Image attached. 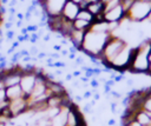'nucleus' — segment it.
Segmentation results:
<instances>
[{
	"instance_id": "nucleus-1",
	"label": "nucleus",
	"mask_w": 151,
	"mask_h": 126,
	"mask_svg": "<svg viewBox=\"0 0 151 126\" xmlns=\"http://www.w3.org/2000/svg\"><path fill=\"white\" fill-rule=\"evenodd\" d=\"M112 34L113 33H111V32L94 31L90 27L85 32V37H84V40L81 44L80 52H83L88 58H98L99 59V55H100L104 46L106 45L109 38Z\"/></svg>"
},
{
	"instance_id": "nucleus-2",
	"label": "nucleus",
	"mask_w": 151,
	"mask_h": 126,
	"mask_svg": "<svg viewBox=\"0 0 151 126\" xmlns=\"http://www.w3.org/2000/svg\"><path fill=\"white\" fill-rule=\"evenodd\" d=\"M150 39H143L138 45L133 47V54L127 72L133 74H147L150 67Z\"/></svg>"
},
{
	"instance_id": "nucleus-3",
	"label": "nucleus",
	"mask_w": 151,
	"mask_h": 126,
	"mask_svg": "<svg viewBox=\"0 0 151 126\" xmlns=\"http://www.w3.org/2000/svg\"><path fill=\"white\" fill-rule=\"evenodd\" d=\"M127 45V42L119 35H116V34H112L106 45L104 46L100 55H99V60L101 61V65L104 67V71H112L110 69V62L116 58V55Z\"/></svg>"
},
{
	"instance_id": "nucleus-4",
	"label": "nucleus",
	"mask_w": 151,
	"mask_h": 126,
	"mask_svg": "<svg viewBox=\"0 0 151 126\" xmlns=\"http://www.w3.org/2000/svg\"><path fill=\"white\" fill-rule=\"evenodd\" d=\"M151 12V0H134L126 12V19L131 22H144Z\"/></svg>"
},
{
	"instance_id": "nucleus-5",
	"label": "nucleus",
	"mask_w": 151,
	"mask_h": 126,
	"mask_svg": "<svg viewBox=\"0 0 151 126\" xmlns=\"http://www.w3.org/2000/svg\"><path fill=\"white\" fill-rule=\"evenodd\" d=\"M67 0H39V5L47 16L60 15L61 9Z\"/></svg>"
},
{
	"instance_id": "nucleus-6",
	"label": "nucleus",
	"mask_w": 151,
	"mask_h": 126,
	"mask_svg": "<svg viewBox=\"0 0 151 126\" xmlns=\"http://www.w3.org/2000/svg\"><path fill=\"white\" fill-rule=\"evenodd\" d=\"M125 16H126V12L120 4L104 12V20L109 24H120L125 19Z\"/></svg>"
},
{
	"instance_id": "nucleus-7",
	"label": "nucleus",
	"mask_w": 151,
	"mask_h": 126,
	"mask_svg": "<svg viewBox=\"0 0 151 126\" xmlns=\"http://www.w3.org/2000/svg\"><path fill=\"white\" fill-rule=\"evenodd\" d=\"M24 94H25V98L27 99L28 95L31 94L34 85H35V71L33 72H22L21 74V78H20V82H19Z\"/></svg>"
},
{
	"instance_id": "nucleus-8",
	"label": "nucleus",
	"mask_w": 151,
	"mask_h": 126,
	"mask_svg": "<svg viewBox=\"0 0 151 126\" xmlns=\"http://www.w3.org/2000/svg\"><path fill=\"white\" fill-rule=\"evenodd\" d=\"M27 108H28V104H27V99L25 97L8 101V110L12 114V118H15L19 114L24 113Z\"/></svg>"
},
{
	"instance_id": "nucleus-9",
	"label": "nucleus",
	"mask_w": 151,
	"mask_h": 126,
	"mask_svg": "<svg viewBox=\"0 0 151 126\" xmlns=\"http://www.w3.org/2000/svg\"><path fill=\"white\" fill-rule=\"evenodd\" d=\"M80 11V6L78 4H74L70 0L66 1V4L64 5L63 9H61V13L60 15L66 19V20H70V21H73L74 19H77L78 16V13Z\"/></svg>"
},
{
	"instance_id": "nucleus-10",
	"label": "nucleus",
	"mask_w": 151,
	"mask_h": 126,
	"mask_svg": "<svg viewBox=\"0 0 151 126\" xmlns=\"http://www.w3.org/2000/svg\"><path fill=\"white\" fill-rule=\"evenodd\" d=\"M84 37H85V31H79V29H74V28H73L72 32L68 34L67 39H68V41L72 44V46H74V47L77 48V51L80 52Z\"/></svg>"
},
{
	"instance_id": "nucleus-11",
	"label": "nucleus",
	"mask_w": 151,
	"mask_h": 126,
	"mask_svg": "<svg viewBox=\"0 0 151 126\" xmlns=\"http://www.w3.org/2000/svg\"><path fill=\"white\" fill-rule=\"evenodd\" d=\"M5 92H6V98L8 101L11 100H14V99H18V98H22L25 97L20 85H14V86H9V87H6L5 88Z\"/></svg>"
},
{
	"instance_id": "nucleus-12",
	"label": "nucleus",
	"mask_w": 151,
	"mask_h": 126,
	"mask_svg": "<svg viewBox=\"0 0 151 126\" xmlns=\"http://www.w3.org/2000/svg\"><path fill=\"white\" fill-rule=\"evenodd\" d=\"M70 107H61L60 112L51 119V126H65L66 125V119H67V112Z\"/></svg>"
},
{
	"instance_id": "nucleus-13",
	"label": "nucleus",
	"mask_w": 151,
	"mask_h": 126,
	"mask_svg": "<svg viewBox=\"0 0 151 126\" xmlns=\"http://www.w3.org/2000/svg\"><path fill=\"white\" fill-rule=\"evenodd\" d=\"M86 9H87L93 16H97V15L104 13V4H103L101 1L88 2L87 6H86Z\"/></svg>"
},
{
	"instance_id": "nucleus-14",
	"label": "nucleus",
	"mask_w": 151,
	"mask_h": 126,
	"mask_svg": "<svg viewBox=\"0 0 151 126\" xmlns=\"http://www.w3.org/2000/svg\"><path fill=\"white\" fill-rule=\"evenodd\" d=\"M72 24H73V28L74 29H79V31H87L90 27H91V22H88V21H86V20H83V19H79V18H77V19H74L73 21H72Z\"/></svg>"
},
{
	"instance_id": "nucleus-15",
	"label": "nucleus",
	"mask_w": 151,
	"mask_h": 126,
	"mask_svg": "<svg viewBox=\"0 0 151 126\" xmlns=\"http://www.w3.org/2000/svg\"><path fill=\"white\" fill-rule=\"evenodd\" d=\"M77 18L83 19V20H86V21H88V22H91V24L94 22V16H93L86 8H80V11H79Z\"/></svg>"
},
{
	"instance_id": "nucleus-16",
	"label": "nucleus",
	"mask_w": 151,
	"mask_h": 126,
	"mask_svg": "<svg viewBox=\"0 0 151 126\" xmlns=\"http://www.w3.org/2000/svg\"><path fill=\"white\" fill-rule=\"evenodd\" d=\"M133 1H134V0H120V5H122V6H123V8L125 9V12H127V11H129V8L132 6Z\"/></svg>"
},
{
	"instance_id": "nucleus-17",
	"label": "nucleus",
	"mask_w": 151,
	"mask_h": 126,
	"mask_svg": "<svg viewBox=\"0 0 151 126\" xmlns=\"http://www.w3.org/2000/svg\"><path fill=\"white\" fill-rule=\"evenodd\" d=\"M88 84H90V86L93 88V89H96V88H98L99 87V81H98V79L96 78V77H93V78H91L90 79V81H88Z\"/></svg>"
},
{
	"instance_id": "nucleus-18",
	"label": "nucleus",
	"mask_w": 151,
	"mask_h": 126,
	"mask_svg": "<svg viewBox=\"0 0 151 126\" xmlns=\"http://www.w3.org/2000/svg\"><path fill=\"white\" fill-rule=\"evenodd\" d=\"M28 52H29V55L31 57H37L38 55V53H39V47H37V46H31V48L28 49Z\"/></svg>"
},
{
	"instance_id": "nucleus-19",
	"label": "nucleus",
	"mask_w": 151,
	"mask_h": 126,
	"mask_svg": "<svg viewBox=\"0 0 151 126\" xmlns=\"http://www.w3.org/2000/svg\"><path fill=\"white\" fill-rule=\"evenodd\" d=\"M6 101H8V100H7V98H6L5 88H2V89H0V105L4 104V102H6Z\"/></svg>"
},
{
	"instance_id": "nucleus-20",
	"label": "nucleus",
	"mask_w": 151,
	"mask_h": 126,
	"mask_svg": "<svg viewBox=\"0 0 151 126\" xmlns=\"http://www.w3.org/2000/svg\"><path fill=\"white\" fill-rule=\"evenodd\" d=\"M14 35H15V33H14L13 29L6 31V39H7V40H13V39H14Z\"/></svg>"
},
{
	"instance_id": "nucleus-21",
	"label": "nucleus",
	"mask_w": 151,
	"mask_h": 126,
	"mask_svg": "<svg viewBox=\"0 0 151 126\" xmlns=\"http://www.w3.org/2000/svg\"><path fill=\"white\" fill-rule=\"evenodd\" d=\"M74 62L78 65V66H81V65H84V58L83 57H76V59H74Z\"/></svg>"
},
{
	"instance_id": "nucleus-22",
	"label": "nucleus",
	"mask_w": 151,
	"mask_h": 126,
	"mask_svg": "<svg viewBox=\"0 0 151 126\" xmlns=\"http://www.w3.org/2000/svg\"><path fill=\"white\" fill-rule=\"evenodd\" d=\"M92 95H93L92 91H84V93H83V98L84 99H90Z\"/></svg>"
},
{
	"instance_id": "nucleus-23",
	"label": "nucleus",
	"mask_w": 151,
	"mask_h": 126,
	"mask_svg": "<svg viewBox=\"0 0 151 126\" xmlns=\"http://www.w3.org/2000/svg\"><path fill=\"white\" fill-rule=\"evenodd\" d=\"M81 69H73L71 73H72V75H73V78H76V77H80L81 75Z\"/></svg>"
},
{
	"instance_id": "nucleus-24",
	"label": "nucleus",
	"mask_w": 151,
	"mask_h": 126,
	"mask_svg": "<svg viewBox=\"0 0 151 126\" xmlns=\"http://www.w3.org/2000/svg\"><path fill=\"white\" fill-rule=\"evenodd\" d=\"M51 40V34H44L42 35V41L44 42H48Z\"/></svg>"
},
{
	"instance_id": "nucleus-25",
	"label": "nucleus",
	"mask_w": 151,
	"mask_h": 126,
	"mask_svg": "<svg viewBox=\"0 0 151 126\" xmlns=\"http://www.w3.org/2000/svg\"><path fill=\"white\" fill-rule=\"evenodd\" d=\"M13 24L14 22H11V21H7L6 24H5V28L8 31V29H12V27H13Z\"/></svg>"
},
{
	"instance_id": "nucleus-26",
	"label": "nucleus",
	"mask_w": 151,
	"mask_h": 126,
	"mask_svg": "<svg viewBox=\"0 0 151 126\" xmlns=\"http://www.w3.org/2000/svg\"><path fill=\"white\" fill-rule=\"evenodd\" d=\"M52 48H53L55 52H60V51L63 49V46H61L60 44H59V45H53V47H52Z\"/></svg>"
},
{
	"instance_id": "nucleus-27",
	"label": "nucleus",
	"mask_w": 151,
	"mask_h": 126,
	"mask_svg": "<svg viewBox=\"0 0 151 126\" xmlns=\"http://www.w3.org/2000/svg\"><path fill=\"white\" fill-rule=\"evenodd\" d=\"M59 53H60V55H61V57H67L70 52H68V49L66 48V49H61V51H60Z\"/></svg>"
},
{
	"instance_id": "nucleus-28",
	"label": "nucleus",
	"mask_w": 151,
	"mask_h": 126,
	"mask_svg": "<svg viewBox=\"0 0 151 126\" xmlns=\"http://www.w3.org/2000/svg\"><path fill=\"white\" fill-rule=\"evenodd\" d=\"M54 74H55V77L58 75V77H61L63 75V69L61 68H57L55 71H54Z\"/></svg>"
},
{
	"instance_id": "nucleus-29",
	"label": "nucleus",
	"mask_w": 151,
	"mask_h": 126,
	"mask_svg": "<svg viewBox=\"0 0 151 126\" xmlns=\"http://www.w3.org/2000/svg\"><path fill=\"white\" fill-rule=\"evenodd\" d=\"M72 79H73L72 73H67V74H66V77H65V80H66V81H71Z\"/></svg>"
},
{
	"instance_id": "nucleus-30",
	"label": "nucleus",
	"mask_w": 151,
	"mask_h": 126,
	"mask_svg": "<svg viewBox=\"0 0 151 126\" xmlns=\"http://www.w3.org/2000/svg\"><path fill=\"white\" fill-rule=\"evenodd\" d=\"M70 1H72V2H74V4H78V5L80 6V5L83 4V1H84V0H70Z\"/></svg>"
},
{
	"instance_id": "nucleus-31",
	"label": "nucleus",
	"mask_w": 151,
	"mask_h": 126,
	"mask_svg": "<svg viewBox=\"0 0 151 126\" xmlns=\"http://www.w3.org/2000/svg\"><path fill=\"white\" fill-rule=\"evenodd\" d=\"M147 75L151 77V53H150V67H149V72H147Z\"/></svg>"
},
{
	"instance_id": "nucleus-32",
	"label": "nucleus",
	"mask_w": 151,
	"mask_h": 126,
	"mask_svg": "<svg viewBox=\"0 0 151 126\" xmlns=\"http://www.w3.org/2000/svg\"><path fill=\"white\" fill-rule=\"evenodd\" d=\"M146 21H149V22H151V12H150V14H149V16H147V19H146Z\"/></svg>"
},
{
	"instance_id": "nucleus-33",
	"label": "nucleus",
	"mask_w": 151,
	"mask_h": 126,
	"mask_svg": "<svg viewBox=\"0 0 151 126\" xmlns=\"http://www.w3.org/2000/svg\"><path fill=\"white\" fill-rule=\"evenodd\" d=\"M87 2H94V1H101V0H86Z\"/></svg>"
},
{
	"instance_id": "nucleus-34",
	"label": "nucleus",
	"mask_w": 151,
	"mask_h": 126,
	"mask_svg": "<svg viewBox=\"0 0 151 126\" xmlns=\"http://www.w3.org/2000/svg\"><path fill=\"white\" fill-rule=\"evenodd\" d=\"M109 1H110V0H101L103 4H106V2H109Z\"/></svg>"
},
{
	"instance_id": "nucleus-35",
	"label": "nucleus",
	"mask_w": 151,
	"mask_h": 126,
	"mask_svg": "<svg viewBox=\"0 0 151 126\" xmlns=\"http://www.w3.org/2000/svg\"><path fill=\"white\" fill-rule=\"evenodd\" d=\"M149 39H150V44H151V38H149Z\"/></svg>"
}]
</instances>
